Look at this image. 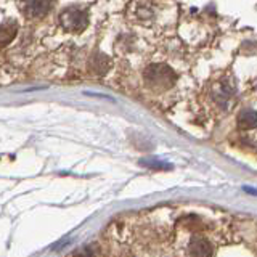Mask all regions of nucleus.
Segmentation results:
<instances>
[{"label":"nucleus","instance_id":"7ed1b4c3","mask_svg":"<svg viewBox=\"0 0 257 257\" xmlns=\"http://www.w3.org/2000/svg\"><path fill=\"white\" fill-rule=\"evenodd\" d=\"M190 255L191 257H211L212 255V246L204 238L195 236L190 243Z\"/></svg>","mask_w":257,"mask_h":257},{"label":"nucleus","instance_id":"f257e3e1","mask_svg":"<svg viewBox=\"0 0 257 257\" xmlns=\"http://www.w3.org/2000/svg\"><path fill=\"white\" fill-rule=\"evenodd\" d=\"M143 77L147 85L156 92L167 90V88H171L177 80L175 72L172 71V68H169L167 64H151V66L145 69Z\"/></svg>","mask_w":257,"mask_h":257},{"label":"nucleus","instance_id":"6e6552de","mask_svg":"<svg viewBox=\"0 0 257 257\" xmlns=\"http://www.w3.org/2000/svg\"><path fill=\"white\" fill-rule=\"evenodd\" d=\"M244 191H251V195H257V190H254L251 187H244Z\"/></svg>","mask_w":257,"mask_h":257},{"label":"nucleus","instance_id":"39448f33","mask_svg":"<svg viewBox=\"0 0 257 257\" xmlns=\"http://www.w3.org/2000/svg\"><path fill=\"white\" fill-rule=\"evenodd\" d=\"M238 128L241 131H249V128L257 127V112L254 109H244L238 114Z\"/></svg>","mask_w":257,"mask_h":257},{"label":"nucleus","instance_id":"423d86ee","mask_svg":"<svg viewBox=\"0 0 257 257\" xmlns=\"http://www.w3.org/2000/svg\"><path fill=\"white\" fill-rule=\"evenodd\" d=\"M18 34L16 23H4L0 26V47H7Z\"/></svg>","mask_w":257,"mask_h":257},{"label":"nucleus","instance_id":"20e7f679","mask_svg":"<svg viewBox=\"0 0 257 257\" xmlns=\"http://www.w3.org/2000/svg\"><path fill=\"white\" fill-rule=\"evenodd\" d=\"M109 64H111V61H109V58L106 55L96 52V53L92 55L90 61H88V68H90V71L93 72L95 76H103L104 72L108 71Z\"/></svg>","mask_w":257,"mask_h":257},{"label":"nucleus","instance_id":"f03ea898","mask_svg":"<svg viewBox=\"0 0 257 257\" xmlns=\"http://www.w3.org/2000/svg\"><path fill=\"white\" fill-rule=\"evenodd\" d=\"M60 23L64 29L71 32H80L87 26V15L82 10H77V8H69V10L61 13Z\"/></svg>","mask_w":257,"mask_h":257},{"label":"nucleus","instance_id":"0eeeda50","mask_svg":"<svg viewBox=\"0 0 257 257\" xmlns=\"http://www.w3.org/2000/svg\"><path fill=\"white\" fill-rule=\"evenodd\" d=\"M23 8L26 10V15L31 16V18H40L48 13L50 10V4L47 2H29V4H24Z\"/></svg>","mask_w":257,"mask_h":257},{"label":"nucleus","instance_id":"1a4fd4ad","mask_svg":"<svg viewBox=\"0 0 257 257\" xmlns=\"http://www.w3.org/2000/svg\"><path fill=\"white\" fill-rule=\"evenodd\" d=\"M80 257H92V255H90V254H88V252H87V254H82V255H80Z\"/></svg>","mask_w":257,"mask_h":257}]
</instances>
